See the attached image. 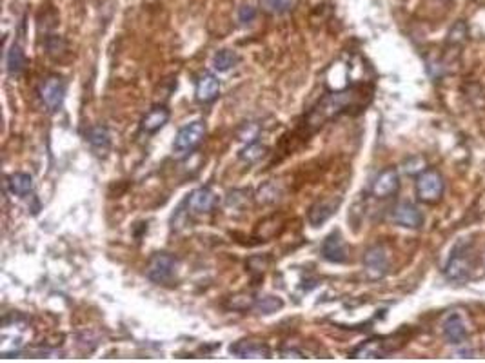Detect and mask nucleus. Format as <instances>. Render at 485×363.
<instances>
[{
  "instance_id": "0eeeda50",
  "label": "nucleus",
  "mask_w": 485,
  "mask_h": 363,
  "mask_svg": "<svg viewBox=\"0 0 485 363\" xmlns=\"http://www.w3.org/2000/svg\"><path fill=\"white\" fill-rule=\"evenodd\" d=\"M400 187V177L398 171L394 167H387L384 171L378 173V177L374 178L373 187H371V192H373L374 198H389L393 195H396Z\"/></svg>"
},
{
  "instance_id": "b1692460",
  "label": "nucleus",
  "mask_w": 485,
  "mask_h": 363,
  "mask_svg": "<svg viewBox=\"0 0 485 363\" xmlns=\"http://www.w3.org/2000/svg\"><path fill=\"white\" fill-rule=\"evenodd\" d=\"M283 307V302L278 296H260L257 298V305L255 311H258L260 314H271L277 313L278 309Z\"/></svg>"
},
{
  "instance_id": "bb28decb",
  "label": "nucleus",
  "mask_w": 485,
  "mask_h": 363,
  "mask_svg": "<svg viewBox=\"0 0 485 363\" xmlns=\"http://www.w3.org/2000/svg\"><path fill=\"white\" fill-rule=\"evenodd\" d=\"M465 36H467V25L464 24V22H458V24L451 30L449 33V42L453 44H462V42L465 41Z\"/></svg>"
},
{
  "instance_id": "dca6fc26",
  "label": "nucleus",
  "mask_w": 485,
  "mask_h": 363,
  "mask_svg": "<svg viewBox=\"0 0 485 363\" xmlns=\"http://www.w3.org/2000/svg\"><path fill=\"white\" fill-rule=\"evenodd\" d=\"M6 186H8L11 195H15V197H28V195L33 192V186H35V184H33V178H31V175H28V173H13V175H10L8 180H6Z\"/></svg>"
},
{
  "instance_id": "6e6552de",
  "label": "nucleus",
  "mask_w": 485,
  "mask_h": 363,
  "mask_svg": "<svg viewBox=\"0 0 485 363\" xmlns=\"http://www.w3.org/2000/svg\"><path fill=\"white\" fill-rule=\"evenodd\" d=\"M187 207L193 214H208L217 207V195L209 187H198L187 197Z\"/></svg>"
},
{
  "instance_id": "4be33fe9",
  "label": "nucleus",
  "mask_w": 485,
  "mask_h": 363,
  "mask_svg": "<svg viewBox=\"0 0 485 363\" xmlns=\"http://www.w3.org/2000/svg\"><path fill=\"white\" fill-rule=\"evenodd\" d=\"M299 0H260L262 10L269 15H285L293 10Z\"/></svg>"
},
{
  "instance_id": "1a4fd4ad",
  "label": "nucleus",
  "mask_w": 485,
  "mask_h": 363,
  "mask_svg": "<svg viewBox=\"0 0 485 363\" xmlns=\"http://www.w3.org/2000/svg\"><path fill=\"white\" fill-rule=\"evenodd\" d=\"M229 353L238 358H269L271 351L268 343L258 342V340H238L229 345Z\"/></svg>"
},
{
  "instance_id": "f3484780",
  "label": "nucleus",
  "mask_w": 485,
  "mask_h": 363,
  "mask_svg": "<svg viewBox=\"0 0 485 363\" xmlns=\"http://www.w3.org/2000/svg\"><path fill=\"white\" fill-rule=\"evenodd\" d=\"M86 140L96 153H106L111 146V135L106 126L89 127L86 131Z\"/></svg>"
},
{
  "instance_id": "39448f33",
  "label": "nucleus",
  "mask_w": 485,
  "mask_h": 363,
  "mask_svg": "<svg viewBox=\"0 0 485 363\" xmlns=\"http://www.w3.org/2000/svg\"><path fill=\"white\" fill-rule=\"evenodd\" d=\"M364 267H365V274L371 278V280H380L387 274V269H389V260H387V254H385L384 248L380 245H373L365 251L364 254Z\"/></svg>"
},
{
  "instance_id": "cd10ccee",
  "label": "nucleus",
  "mask_w": 485,
  "mask_h": 363,
  "mask_svg": "<svg viewBox=\"0 0 485 363\" xmlns=\"http://www.w3.org/2000/svg\"><path fill=\"white\" fill-rule=\"evenodd\" d=\"M255 19H257V10H255L253 6L246 4L238 10V21L242 22V24H249V22H253Z\"/></svg>"
},
{
  "instance_id": "412c9836",
  "label": "nucleus",
  "mask_w": 485,
  "mask_h": 363,
  "mask_svg": "<svg viewBox=\"0 0 485 363\" xmlns=\"http://www.w3.org/2000/svg\"><path fill=\"white\" fill-rule=\"evenodd\" d=\"M445 274L451 280H464L467 276V260H465L462 254H453L447 263V269H445Z\"/></svg>"
},
{
  "instance_id": "a211bd4d",
  "label": "nucleus",
  "mask_w": 485,
  "mask_h": 363,
  "mask_svg": "<svg viewBox=\"0 0 485 363\" xmlns=\"http://www.w3.org/2000/svg\"><path fill=\"white\" fill-rule=\"evenodd\" d=\"M28 66V58L21 44H13L8 51V73L11 76H21Z\"/></svg>"
},
{
  "instance_id": "9d476101",
  "label": "nucleus",
  "mask_w": 485,
  "mask_h": 363,
  "mask_svg": "<svg viewBox=\"0 0 485 363\" xmlns=\"http://www.w3.org/2000/svg\"><path fill=\"white\" fill-rule=\"evenodd\" d=\"M322 256L331 263L347 262V248L342 234L338 231H333L322 243Z\"/></svg>"
},
{
  "instance_id": "f8f14e48",
  "label": "nucleus",
  "mask_w": 485,
  "mask_h": 363,
  "mask_svg": "<svg viewBox=\"0 0 485 363\" xmlns=\"http://www.w3.org/2000/svg\"><path fill=\"white\" fill-rule=\"evenodd\" d=\"M195 95H197L198 102L209 104V102H213L220 95V80L215 75H211V73H204V75L198 76Z\"/></svg>"
},
{
  "instance_id": "20e7f679",
  "label": "nucleus",
  "mask_w": 485,
  "mask_h": 363,
  "mask_svg": "<svg viewBox=\"0 0 485 363\" xmlns=\"http://www.w3.org/2000/svg\"><path fill=\"white\" fill-rule=\"evenodd\" d=\"M444 178L435 169H427L416 178V197L425 204L438 202L444 195Z\"/></svg>"
},
{
  "instance_id": "4468645a",
  "label": "nucleus",
  "mask_w": 485,
  "mask_h": 363,
  "mask_svg": "<svg viewBox=\"0 0 485 363\" xmlns=\"http://www.w3.org/2000/svg\"><path fill=\"white\" fill-rule=\"evenodd\" d=\"M338 202H329V200H320L314 206H311L308 212V220L313 227H320L327 222L329 218L336 212Z\"/></svg>"
},
{
  "instance_id": "f257e3e1",
  "label": "nucleus",
  "mask_w": 485,
  "mask_h": 363,
  "mask_svg": "<svg viewBox=\"0 0 485 363\" xmlns=\"http://www.w3.org/2000/svg\"><path fill=\"white\" fill-rule=\"evenodd\" d=\"M206 124L202 120H195L191 124L184 126L180 131L175 136V142H173V153L178 155V157H187L191 155L195 149L200 147V144L206 138Z\"/></svg>"
},
{
  "instance_id": "aec40b11",
  "label": "nucleus",
  "mask_w": 485,
  "mask_h": 363,
  "mask_svg": "<svg viewBox=\"0 0 485 363\" xmlns=\"http://www.w3.org/2000/svg\"><path fill=\"white\" fill-rule=\"evenodd\" d=\"M257 305V298L253 294L238 293L235 296H229L226 302V309L229 311H238V313H246V311H253Z\"/></svg>"
},
{
  "instance_id": "2eb2a0df",
  "label": "nucleus",
  "mask_w": 485,
  "mask_h": 363,
  "mask_svg": "<svg viewBox=\"0 0 485 363\" xmlns=\"http://www.w3.org/2000/svg\"><path fill=\"white\" fill-rule=\"evenodd\" d=\"M444 336L449 343H462L467 338V327L460 314H451L444 322Z\"/></svg>"
},
{
  "instance_id": "a878e982",
  "label": "nucleus",
  "mask_w": 485,
  "mask_h": 363,
  "mask_svg": "<svg viewBox=\"0 0 485 363\" xmlns=\"http://www.w3.org/2000/svg\"><path fill=\"white\" fill-rule=\"evenodd\" d=\"M46 47H47V53H50L51 56H56L61 55V53H64V50H66V42L62 41L61 36H50L46 41Z\"/></svg>"
},
{
  "instance_id": "ddd939ff",
  "label": "nucleus",
  "mask_w": 485,
  "mask_h": 363,
  "mask_svg": "<svg viewBox=\"0 0 485 363\" xmlns=\"http://www.w3.org/2000/svg\"><path fill=\"white\" fill-rule=\"evenodd\" d=\"M389 351L391 347H387V340L374 338L354 349L353 353H351V356H353V358H384Z\"/></svg>"
},
{
  "instance_id": "7ed1b4c3",
  "label": "nucleus",
  "mask_w": 485,
  "mask_h": 363,
  "mask_svg": "<svg viewBox=\"0 0 485 363\" xmlns=\"http://www.w3.org/2000/svg\"><path fill=\"white\" fill-rule=\"evenodd\" d=\"M177 271V258L171 252H155L147 263L146 276L153 283L171 282Z\"/></svg>"
},
{
  "instance_id": "423d86ee",
  "label": "nucleus",
  "mask_w": 485,
  "mask_h": 363,
  "mask_svg": "<svg viewBox=\"0 0 485 363\" xmlns=\"http://www.w3.org/2000/svg\"><path fill=\"white\" fill-rule=\"evenodd\" d=\"M391 220L396 226L409 227V229H418V227L424 226V214L415 204L411 202L396 204L393 207V212H391Z\"/></svg>"
},
{
  "instance_id": "6ab92c4d",
  "label": "nucleus",
  "mask_w": 485,
  "mask_h": 363,
  "mask_svg": "<svg viewBox=\"0 0 485 363\" xmlns=\"http://www.w3.org/2000/svg\"><path fill=\"white\" fill-rule=\"evenodd\" d=\"M240 62V56L237 55V51L233 50H222L218 51L217 55L213 56V67L218 73H226V71L233 69Z\"/></svg>"
},
{
  "instance_id": "9b49d317",
  "label": "nucleus",
  "mask_w": 485,
  "mask_h": 363,
  "mask_svg": "<svg viewBox=\"0 0 485 363\" xmlns=\"http://www.w3.org/2000/svg\"><path fill=\"white\" fill-rule=\"evenodd\" d=\"M169 116H171V113H169V109H167L166 106L151 107V109L146 113V116L142 118L140 129L146 133V135H155V133L160 131L162 127L169 122Z\"/></svg>"
},
{
  "instance_id": "f03ea898",
  "label": "nucleus",
  "mask_w": 485,
  "mask_h": 363,
  "mask_svg": "<svg viewBox=\"0 0 485 363\" xmlns=\"http://www.w3.org/2000/svg\"><path fill=\"white\" fill-rule=\"evenodd\" d=\"M39 98L47 111H58L66 98V82L61 75H50L39 86Z\"/></svg>"
},
{
  "instance_id": "5701e85b",
  "label": "nucleus",
  "mask_w": 485,
  "mask_h": 363,
  "mask_svg": "<svg viewBox=\"0 0 485 363\" xmlns=\"http://www.w3.org/2000/svg\"><path fill=\"white\" fill-rule=\"evenodd\" d=\"M266 153H268V147L258 144V142H249L248 146L238 153V158L242 162H248V164H255V162L260 160Z\"/></svg>"
},
{
  "instance_id": "393cba45",
  "label": "nucleus",
  "mask_w": 485,
  "mask_h": 363,
  "mask_svg": "<svg viewBox=\"0 0 485 363\" xmlns=\"http://www.w3.org/2000/svg\"><path fill=\"white\" fill-rule=\"evenodd\" d=\"M280 189L277 187L274 182H268L266 186H262L257 192V202L258 204H273L278 200Z\"/></svg>"
}]
</instances>
